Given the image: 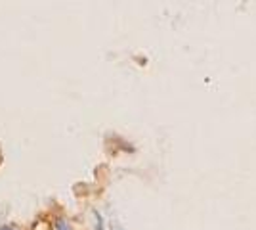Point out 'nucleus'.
Returning <instances> with one entry per match:
<instances>
[{"instance_id":"nucleus-2","label":"nucleus","mask_w":256,"mask_h":230,"mask_svg":"<svg viewBox=\"0 0 256 230\" xmlns=\"http://www.w3.org/2000/svg\"><path fill=\"white\" fill-rule=\"evenodd\" d=\"M0 230H14V228H10V226H0Z\"/></svg>"},{"instance_id":"nucleus-1","label":"nucleus","mask_w":256,"mask_h":230,"mask_svg":"<svg viewBox=\"0 0 256 230\" xmlns=\"http://www.w3.org/2000/svg\"><path fill=\"white\" fill-rule=\"evenodd\" d=\"M56 226H58V230H71L69 226H67V222H65V220H58V224H56Z\"/></svg>"}]
</instances>
